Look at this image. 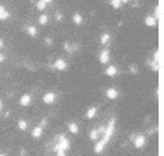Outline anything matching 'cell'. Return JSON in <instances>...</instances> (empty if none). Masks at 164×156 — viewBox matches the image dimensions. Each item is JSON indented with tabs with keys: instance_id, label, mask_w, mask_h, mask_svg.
Segmentation results:
<instances>
[{
	"instance_id": "obj_1",
	"label": "cell",
	"mask_w": 164,
	"mask_h": 156,
	"mask_svg": "<svg viewBox=\"0 0 164 156\" xmlns=\"http://www.w3.org/2000/svg\"><path fill=\"white\" fill-rule=\"evenodd\" d=\"M114 127H116V119L113 117V119L109 121V124H108V127L105 128V130H104L102 139H101L100 141H97L96 147H94V152H96V153H101V152H102V149L105 148V145L108 144L109 140H110V137L113 136Z\"/></svg>"
},
{
	"instance_id": "obj_2",
	"label": "cell",
	"mask_w": 164,
	"mask_h": 156,
	"mask_svg": "<svg viewBox=\"0 0 164 156\" xmlns=\"http://www.w3.org/2000/svg\"><path fill=\"white\" fill-rule=\"evenodd\" d=\"M69 148H70V140H69L65 135H59L58 136V141H57L55 147H54V151H55V152L59 151V149L67 151Z\"/></svg>"
},
{
	"instance_id": "obj_3",
	"label": "cell",
	"mask_w": 164,
	"mask_h": 156,
	"mask_svg": "<svg viewBox=\"0 0 164 156\" xmlns=\"http://www.w3.org/2000/svg\"><path fill=\"white\" fill-rule=\"evenodd\" d=\"M131 140L133 141L136 148H143L144 145H145V136L144 135H137V136L133 135L132 137H131Z\"/></svg>"
},
{
	"instance_id": "obj_4",
	"label": "cell",
	"mask_w": 164,
	"mask_h": 156,
	"mask_svg": "<svg viewBox=\"0 0 164 156\" xmlns=\"http://www.w3.org/2000/svg\"><path fill=\"white\" fill-rule=\"evenodd\" d=\"M55 98H57V95H55V93H53V92H49V93H46V94L43 95V102L44 104H53L54 101H55Z\"/></svg>"
},
{
	"instance_id": "obj_5",
	"label": "cell",
	"mask_w": 164,
	"mask_h": 156,
	"mask_svg": "<svg viewBox=\"0 0 164 156\" xmlns=\"http://www.w3.org/2000/svg\"><path fill=\"white\" fill-rule=\"evenodd\" d=\"M53 66H54V69H57V70H66L67 69V63H66L63 59H61V58L54 62Z\"/></svg>"
},
{
	"instance_id": "obj_6",
	"label": "cell",
	"mask_w": 164,
	"mask_h": 156,
	"mask_svg": "<svg viewBox=\"0 0 164 156\" xmlns=\"http://www.w3.org/2000/svg\"><path fill=\"white\" fill-rule=\"evenodd\" d=\"M106 97H108L109 100H116L118 97L117 89H114V87H109V89L106 90Z\"/></svg>"
},
{
	"instance_id": "obj_7",
	"label": "cell",
	"mask_w": 164,
	"mask_h": 156,
	"mask_svg": "<svg viewBox=\"0 0 164 156\" xmlns=\"http://www.w3.org/2000/svg\"><path fill=\"white\" fill-rule=\"evenodd\" d=\"M19 104H20L22 106H28V105L31 104V95H30V94L22 95L20 100H19Z\"/></svg>"
},
{
	"instance_id": "obj_8",
	"label": "cell",
	"mask_w": 164,
	"mask_h": 156,
	"mask_svg": "<svg viewBox=\"0 0 164 156\" xmlns=\"http://www.w3.org/2000/svg\"><path fill=\"white\" fill-rule=\"evenodd\" d=\"M109 50H102L100 54V62L101 63H108L109 62Z\"/></svg>"
},
{
	"instance_id": "obj_9",
	"label": "cell",
	"mask_w": 164,
	"mask_h": 156,
	"mask_svg": "<svg viewBox=\"0 0 164 156\" xmlns=\"http://www.w3.org/2000/svg\"><path fill=\"white\" fill-rule=\"evenodd\" d=\"M9 17V12L6 9V7L0 4V20H7Z\"/></svg>"
},
{
	"instance_id": "obj_10",
	"label": "cell",
	"mask_w": 164,
	"mask_h": 156,
	"mask_svg": "<svg viewBox=\"0 0 164 156\" xmlns=\"http://www.w3.org/2000/svg\"><path fill=\"white\" fill-rule=\"evenodd\" d=\"M42 133H43V127H35L34 129H32V132H31V135H32V137H35V139H39L42 136Z\"/></svg>"
},
{
	"instance_id": "obj_11",
	"label": "cell",
	"mask_w": 164,
	"mask_h": 156,
	"mask_svg": "<svg viewBox=\"0 0 164 156\" xmlns=\"http://www.w3.org/2000/svg\"><path fill=\"white\" fill-rule=\"evenodd\" d=\"M145 24L148 27H155L157 24V19L155 16H147L145 17Z\"/></svg>"
},
{
	"instance_id": "obj_12",
	"label": "cell",
	"mask_w": 164,
	"mask_h": 156,
	"mask_svg": "<svg viewBox=\"0 0 164 156\" xmlns=\"http://www.w3.org/2000/svg\"><path fill=\"white\" fill-rule=\"evenodd\" d=\"M117 73H118V70L116 66H108V69L105 70V74L108 75V77H114Z\"/></svg>"
},
{
	"instance_id": "obj_13",
	"label": "cell",
	"mask_w": 164,
	"mask_h": 156,
	"mask_svg": "<svg viewBox=\"0 0 164 156\" xmlns=\"http://www.w3.org/2000/svg\"><path fill=\"white\" fill-rule=\"evenodd\" d=\"M96 114H97V108H96V106L90 108V109L86 112V117H88V119H93Z\"/></svg>"
},
{
	"instance_id": "obj_14",
	"label": "cell",
	"mask_w": 164,
	"mask_h": 156,
	"mask_svg": "<svg viewBox=\"0 0 164 156\" xmlns=\"http://www.w3.org/2000/svg\"><path fill=\"white\" fill-rule=\"evenodd\" d=\"M73 22L77 24V26H79V24H82V16L78 14V12H75V14L73 15Z\"/></svg>"
},
{
	"instance_id": "obj_15",
	"label": "cell",
	"mask_w": 164,
	"mask_h": 156,
	"mask_svg": "<svg viewBox=\"0 0 164 156\" xmlns=\"http://www.w3.org/2000/svg\"><path fill=\"white\" fill-rule=\"evenodd\" d=\"M36 32L38 31H36V28L34 26H27V34H28L30 36H32V38L36 36Z\"/></svg>"
},
{
	"instance_id": "obj_16",
	"label": "cell",
	"mask_w": 164,
	"mask_h": 156,
	"mask_svg": "<svg viewBox=\"0 0 164 156\" xmlns=\"http://www.w3.org/2000/svg\"><path fill=\"white\" fill-rule=\"evenodd\" d=\"M69 130H70L71 133H78V125H77L75 122H70V124H69Z\"/></svg>"
},
{
	"instance_id": "obj_17",
	"label": "cell",
	"mask_w": 164,
	"mask_h": 156,
	"mask_svg": "<svg viewBox=\"0 0 164 156\" xmlns=\"http://www.w3.org/2000/svg\"><path fill=\"white\" fill-rule=\"evenodd\" d=\"M159 66H160V62H156V61L149 62V67L153 70V71H159Z\"/></svg>"
},
{
	"instance_id": "obj_18",
	"label": "cell",
	"mask_w": 164,
	"mask_h": 156,
	"mask_svg": "<svg viewBox=\"0 0 164 156\" xmlns=\"http://www.w3.org/2000/svg\"><path fill=\"white\" fill-rule=\"evenodd\" d=\"M18 127H19V129H20V130H26L27 129V121H26V120H19Z\"/></svg>"
},
{
	"instance_id": "obj_19",
	"label": "cell",
	"mask_w": 164,
	"mask_h": 156,
	"mask_svg": "<svg viewBox=\"0 0 164 156\" xmlns=\"http://www.w3.org/2000/svg\"><path fill=\"white\" fill-rule=\"evenodd\" d=\"M109 39H110V35H109L108 32H105V34H102V36H101V43L106 44L109 42Z\"/></svg>"
},
{
	"instance_id": "obj_20",
	"label": "cell",
	"mask_w": 164,
	"mask_h": 156,
	"mask_svg": "<svg viewBox=\"0 0 164 156\" xmlns=\"http://www.w3.org/2000/svg\"><path fill=\"white\" fill-rule=\"evenodd\" d=\"M110 4H112V7H113V8L118 9L123 3H121V0H110Z\"/></svg>"
},
{
	"instance_id": "obj_21",
	"label": "cell",
	"mask_w": 164,
	"mask_h": 156,
	"mask_svg": "<svg viewBox=\"0 0 164 156\" xmlns=\"http://www.w3.org/2000/svg\"><path fill=\"white\" fill-rule=\"evenodd\" d=\"M47 22H49V16H47L46 14H43V15L39 16V23L41 24H47Z\"/></svg>"
},
{
	"instance_id": "obj_22",
	"label": "cell",
	"mask_w": 164,
	"mask_h": 156,
	"mask_svg": "<svg viewBox=\"0 0 164 156\" xmlns=\"http://www.w3.org/2000/svg\"><path fill=\"white\" fill-rule=\"evenodd\" d=\"M36 8H38L39 11H43V9L46 8V4H44L43 1H41V0H39V1H38V4H36Z\"/></svg>"
},
{
	"instance_id": "obj_23",
	"label": "cell",
	"mask_w": 164,
	"mask_h": 156,
	"mask_svg": "<svg viewBox=\"0 0 164 156\" xmlns=\"http://www.w3.org/2000/svg\"><path fill=\"white\" fill-rule=\"evenodd\" d=\"M153 61L160 62V51H159V50H156L155 54H153Z\"/></svg>"
},
{
	"instance_id": "obj_24",
	"label": "cell",
	"mask_w": 164,
	"mask_h": 156,
	"mask_svg": "<svg viewBox=\"0 0 164 156\" xmlns=\"http://www.w3.org/2000/svg\"><path fill=\"white\" fill-rule=\"evenodd\" d=\"M63 49L66 50V51H67L69 54H71V52H73V49H71L70 43H65V44H63Z\"/></svg>"
},
{
	"instance_id": "obj_25",
	"label": "cell",
	"mask_w": 164,
	"mask_h": 156,
	"mask_svg": "<svg viewBox=\"0 0 164 156\" xmlns=\"http://www.w3.org/2000/svg\"><path fill=\"white\" fill-rule=\"evenodd\" d=\"M155 17H156V19L160 17V7H159V6L155 7Z\"/></svg>"
},
{
	"instance_id": "obj_26",
	"label": "cell",
	"mask_w": 164,
	"mask_h": 156,
	"mask_svg": "<svg viewBox=\"0 0 164 156\" xmlns=\"http://www.w3.org/2000/svg\"><path fill=\"white\" fill-rule=\"evenodd\" d=\"M57 156H66V155H65V151H62V149L57 151Z\"/></svg>"
},
{
	"instance_id": "obj_27",
	"label": "cell",
	"mask_w": 164,
	"mask_h": 156,
	"mask_svg": "<svg viewBox=\"0 0 164 156\" xmlns=\"http://www.w3.org/2000/svg\"><path fill=\"white\" fill-rule=\"evenodd\" d=\"M46 124H47V120H46V119H43V120H42V122H41V127H44Z\"/></svg>"
},
{
	"instance_id": "obj_28",
	"label": "cell",
	"mask_w": 164,
	"mask_h": 156,
	"mask_svg": "<svg viewBox=\"0 0 164 156\" xmlns=\"http://www.w3.org/2000/svg\"><path fill=\"white\" fill-rule=\"evenodd\" d=\"M41 1H43V3H44V4H46V6H47V4H50L51 1H53V0H41Z\"/></svg>"
},
{
	"instance_id": "obj_29",
	"label": "cell",
	"mask_w": 164,
	"mask_h": 156,
	"mask_svg": "<svg viewBox=\"0 0 164 156\" xmlns=\"http://www.w3.org/2000/svg\"><path fill=\"white\" fill-rule=\"evenodd\" d=\"M46 43L49 44V46H50V44L53 43V42H51V39H50V38H46Z\"/></svg>"
},
{
	"instance_id": "obj_30",
	"label": "cell",
	"mask_w": 164,
	"mask_h": 156,
	"mask_svg": "<svg viewBox=\"0 0 164 156\" xmlns=\"http://www.w3.org/2000/svg\"><path fill=\"white\" fill-rule=\"evenodd\" d=\"M61 19H62V15L58 14V15H57V20H61Z\"/></svg>"
},
{
	"instance_id": "obj_31",
	"label": "cell",
	"mask_w": 164,
	"mask_h": 156,
	"mask_svg": "<svg viewBox=\"0 0 164 156\" xmlns=\"http://www.w3.org/2000/svg\"><path fill=\"white\" fill-rule=\"evenodd\" d=\"M3 61H4V55L0 54V62H3Z\"/></svg>"
},
{
	"instance_id": "obj_32",
	"label": "cell",
	"mask_w": 164,
	"mask_h": 156,
	"mask_svg": "<svg viewBox=\"0 0 164 156\" xmlns=\"http://www.w3.org/2000/svg\"><path fill=\"white\" fill-rule=\"evenodd\" d=\"M3 46H4V44H3V41L0 39V49H3Z\"/></svg>"
},
{
	"instance_id": "obj_33",
	"label": "cell",
	"mask_w": 164,
	"mask_h": 156,
	"mask_svg": "<svg viewBox=\"0 0 164 156\" xmlns=\"http://www.w3.org/2000/svg\"><path fill=\"white\" fill-rule=\"evenodd\" d=\"M131 0H121V3H129Z\"/></svg>"
},
{
	"instance_id": "obj_34",
	"label": "cell",
	"mask_w": 164,
	"mask_h": 156,
	"mask_svg": "<svg viewBox=\"0 0 164 156\" xmlns=\"http://www.w3.org/2000/svg\"><path fill=\"white\" fill-rule=\"evenodd\" d=\"M1 108H3V102H1V100H0V112H1Z\"/></svg>"
},
{
	"instance_id": "obj_35",
	"label": "cell",
	"mask_w": 164,
	"mask_h": 156,
	"mask_svg": "<svg viewBox=\"0 0 164 156\" xmlns=\"http://www.w3.org/2000/svg\"><path fill=\"white\" fill-rule=\"evenodd\" d=\"M0 156H6V155H3V153H1V155H0Z\"/></svg>"
}]
</instances>
